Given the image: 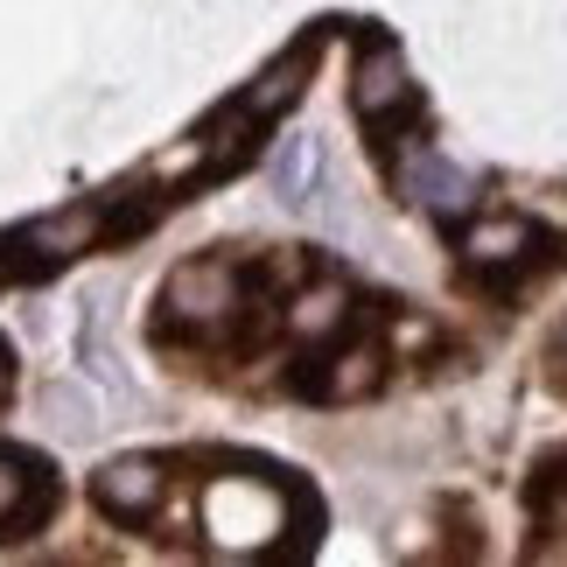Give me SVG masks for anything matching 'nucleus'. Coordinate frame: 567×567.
I'll return each instance as SVG.
<instances>
[{"instance_id":"nucleus-2","label":"nucleus","mask_w":567,"mask_h":567,"mask_svg":"<svg viewBox=\"0 0 567 567\" xmlns=\"http://www.w3.org/2000/svg\"><path fill=\"white\" fill-rule=\"evenodd\" d=\"M168 463H155V455H141V463H113L92 476V505L105 518H120V526H162L168 497L183 491V476H162Z\"/></svg>"},{"instance_id":"nucleus-4","label":"nucleus","mask_w":567,"mask_h":567,"mask_svg":"<svg viewBox=\"0 0 567 567\" xmlns=\"http://www.w3.org/2000/svg\"><path fill=\"white\" fill-rule=\"evenodd\" d=\"M309 71H316V35H309V42H295L288 56H274V63H267V71H259V78H252L238 99H246L252 113L280 120V113H288V105H295L301 92H309Z\"/></svg>"},{"instance_id":"nucleus-3","label":"nucleus","mask_w":567,"mask_h":567,"mask_svg":"<svg viewBox=\"0 0 567 567\" xmlns=\"http://www.w3.org/2000/svg\"><path fill=\"white\" fill-rule=\"evenodd\" d=\"M56 476H50V463L42 455H29V449H8L0 442V539H29V533H42L56 518Z\"/></svg>"},{"instance_id":"nucleus-1","label":"nucleus","mask_w":567,"mask_h":567,"mask_svg":"<svg viewBox=\"0 0 567 567\" xmlns=\"http://www.w3.org/2000/svg\"><path fill=\"white\" fill-rule=\"evenodd\" d=\"M351 105H358V120L372 126L379 147L406 141L413 126H421V92H413L406 63H400V50H392L385 35H372L358 50V63H351Z\"/></svg>"}]
</instances>
